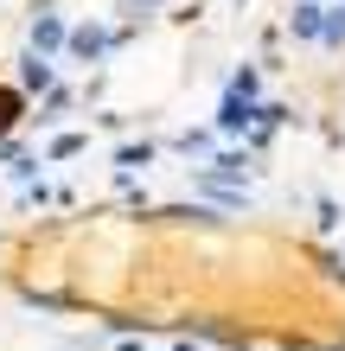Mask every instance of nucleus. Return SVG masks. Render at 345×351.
I'll return each instance as SVG.
<instances>
[{
    "mask_svg": "<svg viewBox=\"0 0 345 351\" xmlns=\"http://www.w3.org/2000/svg\"><path fill=\"white\" fill-rule=\"evenodd\" d=\"M32 45H38V51H51V45H64V26H58L51 13H38V19H32Z\"/></svg>",
    "mask_w": 345,
    "mask_h": 351,
    "instance_id": "nucleus-1",
    "label": "nucleus"
},
{
    "mask_svg": "<svg viewBox=\"0 0 345 351\" xmlns=\"http://www.w3.org/2000/svg\"><path fill=\"white\" fill-rule=\"evenodd\" d=\"M71 51H84V58H90V51H103V32H96V26H84V32H71Z\"/></svg>",
    "mask_w": 345,
    "mask_h": 351,
    "instance_id": "nucleus-2",
    "label": "nucleus"
},
{
    "mask_svg": "<svg viewBox=\"0 0 345 351\" xmlns=\"http://www.w3.org/2000/svg\"><path fill=\"white\" fill-rule=\"evenodd\" d=\"M294 32L313 38V32H320V7H300V13H294Z\"/></svg>",
    "mask_w": 345,
    "mask_h": 351,
    "instance_id": "nucleus-3",
    "label": "nucleus"
},
{
    "mask_svg": "<svg viewBox=\"0 0 345 351\" xmlns=\"http://www.w3.org/2000/svg\"><path fill=\"white\" fill-rule=\"evenodd\" d=\"M320 32H326V38H345V13H333V19H326Z\"/></svg>",
    "mask_w": 345,
    "mask_h": 351,
    "instance_id": "nucleus-4",
    "label": "nucleus"
},
{
    "mask_svg": "<svg viewBox=\"0 0 345 351\" xmlns=\"http://www.w3.org/2000/svg\"><path fill=\"white\" fill-rule=\"evenodd\" d=\"M0 115H13V96H0Z\"/></svg>",
    "mask_w": 345,
    "mask_h": 351,
    "instance_id": "nucleus-5",
    "label": "nucleus"
},
{
    "mask_svg": "<svg viewBox=\"0 0 345 351\" xmlns=\"http://www.w3.org/2000/svg\"><path fill=\"white\" fill-rule=\"evenodd\" d=\"M134 7H160V0H134Z\"/></svg>",
    "mask_w": 345,
    "mask_h": 351,
    "instance_id": "nucleus-6",
    "label": "nucleus"
}]
</instances>
